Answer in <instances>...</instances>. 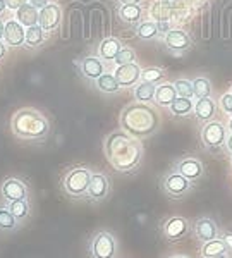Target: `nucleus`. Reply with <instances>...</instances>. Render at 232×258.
<instances>
[{
  "label": "nucleus",
  "mask_w": 232,
  "mask_h": 258,
  "mask_svg": "<svg viewBox=\"0 0 232 258\" xmlns=\"http://www.w3.org/2000/svg\"><path fill=\"white\" fill-rule=\"evenodd\" d=\"M103 153H105L107 162L117 172L129 174L139 169L143 162L144 148L143 141L127 135L122 129L112 131L110 135L103 140Z\"/></svg>",
  "instance_id": "obj_1"
},
{
  "label": "nucleus",
  "mask_w": 232,
  "mask_h": 258,
  "mask_svg": "<svg viewBox=\"0 0 232 258\" xmlns=\"http://www.w3.org/2000/svg\"><path fill=\"white\" fill-rule=\"evenodd\" d=\"M121 129L138 140L151 138L162 127V114L153 103L131 102L119 115Z\"/></svg>",
  "instance_id": "obj_2"
},
{
  "label": "nucleus",
  "mask_w": 232,
  "mask_h": 258,
  "mask_svg": "<svg viewBox=\"0 0 232 258\" xmlns=\"http://www.w3.org/2000/svg\"><path fill=\"white\" fill-rule=\"evenodd\" d=\"M11 131L21 141L43 143L50 136L52 124L41 110L35 107H21L11 117Z\"/></svg>",
  "instance_id": "obj_3"
},
{
  "label": "nucleus",
  "mask_w": 232,
  "mask_h": 258,
  "mask_svg": "<svg viewBox=\"0 0 232 258\" xmlns=\"http://www.w3.org/2000/svg\"><path fill=\"white\" fill-rule=\"evenodd\" d=\"M91 169L86 165H74L62 176L60 179V189L64 191L65 197L72 200H85L88 193Z\"/></svg>",
  "instance_id": "obj_4"
},
{
  "label": "nucleus",
  "mask_w": 232,
  "mask_h": 258,
  "mask_svg": "<svg viewBox=\"0 0 232 258\" xmlns=\"http://www.w3.org/2000/svg\"><path fill=\"white\" fill-rule=\"evenodd\" d=\"M90 258H117L119 241L115 234L107 229H98L90 236L88 241Z\"/></svg>",
  "instance_id": "obj_5"
},
{
  "label": "nucleus",
  "mask_w": 232,
  "mask_h": 258,
  "mask_svg": "<svg viewBox=\"0 0 232 258\" xmlns=\"http://www.w3.org/2000/svg\"><path fill=\"white\" fill-rule=\"evenodd\" d=\"M227 135H229V131H227L225 124L220 122L218 119H213L201 126L200 140H201V145L208 150L210 153H220L223 147H225Z\"/></svg>",
  "instance_id": "obj_6"
},
{
  "label": "nucleus",
  "mask_w": 232,
  "mask_h": 258,
  "mask_svg": "<svg viewBox=\"0 0 232 258\" xmlns=\"http://www.w3.org/2000/svg\"><path fill=\"white\" fill-rule=\"evenodd\" d=\"M193 186H194V182H191L189 179H186L184 176H181V174L176 172V170H171V172H167L160 179L162 193L171 200L186 198L193 191Z\"/></svg>",
  "instance_id": "obj_7"
},
{
  "label": "nucleus",
  "mask_w": 232,
  "mask_h": 258,
  "mask_svg": "<svg viewBox=\"0 0 232 258\" xmlns=\"http://www.w3.org/2000/svg\"><path fill=\"white\" fill-rule=\"evenodd\" d=\"M162 43L165 50L172 53L174 57H182L193 48V38L186 30L182 28H171L164 36H162Z\"/></svg>",
  "instance_id": "obj_8"
},
{
  "label": "nucleus",
  "mask_w": 232,
  "mask_h": 258,
  "mask_svg": "<svg viewBox=\"0 0 232 258\" xmlns=\"http://www.w3.org/2000/svg\"><path fill=\"white\" fill-rule=\"evenodd\" d=\"M189 231H191V224L181 215H172L160 222V234L169 243H177V241L184 239L189 234Z\"/></svg>",
  "instance_id": "obj_9"
},
{
  "label": "nucleus",
  "mask_w": 232,
  "mask_h": 258,
  "mask_svg": "<svg viewBox=\"0 0 232 258\" xmlns=\"http://www.w3.org/2000/svg\"><path fill=\"white\" fill-rule=\"evenodd\" d=\"M30 198V188L21 177H6L0 182V202L2 205H9L18 200Z\"/></svg>",
  "instance_id": "obj_10"
},
{
  "label": "nucleus",
  "mask_w": 232,
  "mask_h": 258,
  "mask_svg": "<svg viewBox=\"0 0 232 258\" xmlns=\"http://www.w3.org/2000/svg\"><path fill=\"white\" fill-rule=\"evenodd\" d=\"M112 191V182L110 177L105 172H93L90 179V186H88V193L86 198L93 203H102L103 200H107L110 197Z\"/></svg>",
  "instance_id": "obj_11"
},
{
  "label": "nucleus",
  "mask_w": 232,
  "mask_h": 258,
  "mask_svg": "<svg viewBox=\"0 0 232 258\" xmlns=\"http://www.w3.org/2000/svg\"><path fill=\"white\" fill-rule=\"evenodd\" d=\"M191 232L200 243H206V241L220 238V227H218V224L212 217H206V215L193 220Z\"/></svg>",
  "instance_id": "obj_12"
},
{
  "label": "nucleus",
  "mask_w": 232,
  "mask_h": 258,
  "mask_svg": "<svg viewBox=\"0 0 232 258\" xmlns=\"http://www.w3.org/2000/svg\"><path fill=\"white\" fill-rule=\"evenodd\" d=\"M172 170L179 172L181 176H184L186 179H189L191 182H196L200 179L205 177L206 169L203 165V162L196 157H182L172 165Z\"/></svg>",
  "instance_id": "obj_13"
},
{
  "label": "nucleus",
  "mask_w": 232,
  "mask_h": 258,
  "mask_svg": "<svg viewBox=\"0 0 232 258\" xmlns=\"http://www.w3.org/2000/svg\"><path fill=\"white\" fill-rule=\"evenodd\" d=\"M141 66L138 62L132 64H124V66H115L114 68V76L117 80L121 90L134 88L139 81H141Z\"/></svg>",
  "instance_id": "obj_14"
},
{
  "label": "nucleus",
  "mask_w": 232,
  "mask_h": 258,
  "mask_svg": "<svg viewBox=\"0 0 232 258\" xmlns=\"http://www.w3.org/2000/svg\"><path fill=\"white\" fill-rule=\"evenodd\" d=\"M80 74L86 81L95 83L103 73H107V64L98 55H86L76 62Z\"/></svg>",
  "instance_id": "obj_15"
},
{
  "label": "nucleus",
  "mask_w": 232,
  "mask_h": 258,
  "mask_svg": "<svg viewBox=\"0 0 232 258\" xmlns=\"http://www.w3.org/2000/svg\"><path fill=\"white\" fill-rule=\"evenodd\" d=\"M62 7L59 4L55 2H50L47 7L40 11V19H38V24L43 28V31L47 33H53L59 30L60 23H62Z\"/></svg>",
  "instance_id": "obj_16"
},
{
  "label": "nucleus",
  "mask_w": 232,
  "mask_h": 258,
  "mask_svg": "<svg viewBox=\"0 0 232 258\" xmlns=\"http://www.w3.org/2000/svg\"><path fill=\"white\" fill-rule=\"evenodd\" d=\"M24 38H26V28L16 18L7 19L4 30V43L11 48H19L24 47Z\"/></svg>",
  "instance_id": "obj_17"
},
{
  "label": "nucleus",
  "mask_w": 232,
  "mask_h": 258,
  "mask_svg": "<svg viewBox=\"0 0 232 258\" xmlns=\"http://www.w3.org/2000/svg\"><path fill=\"white\" fill-rule=\"evenodd\" d=\"M217 109H218V105L212 97L198 98V100H194L193 115L200 124H206L217 117Z\"/></svg>",
  "instance_id": "obj_18"
},
{
  "label": "nucleus",
  "mask_w": 232,
  "mask_h": 258,
  "mask_svg": "<svg viewBox=\"0 0 232 258\" xmlns=\"http://www.w3.org/2000/svg\"><path fill=\"white\" fill-rule=\"evenodd\" d=\"M122 47H124V43L117 38V36H107V38H103L100 43H98L97 55L100 57L107 66L114 64V59L117 57L119 50Z\"/></svg>",
  "instance_id": "obj_19"
},
{
  "label": "nucleus",
  "mask_w": 232,
  "mask_h": 258,
  "mask_svg": "<svg viewBox=\"0 0 232 258\" xmlns=\"http://www.w3.org/2000/svg\"><path fill=\"white\" fill-rule=\"evenodd\" d=\"M117 16L122 23L129 24V26H136L144 19V9L141 4H127V6H119Z\"/></svg>",
  "instance_id": "obj_20"
},
{
  "label": "nucleus",
  "mask_w": 232,
  "mask_h": 258,
  "mask_svg": "<svg viewBox=\"0 0 232 258\" xmlns=\"http://www.w3.org/2000/svg\"><path fill=\"white\" fill-rule=\"evenodd\" d=\"M176 98H177V93L172 83H160V85H157L153 105L160 107V109H169V105H171Z\"/></svg>",
  "instance_id": "obj_21"
},
{
  "label": "nucleus",
  "mask_w": 232,
  "mask_h": 258,
  "mask_svg": "<svg viewBox=\"0 0 232 258\" xmlns=\"http://www.w3.org/2000/svg\"><path fill=\"white\" fill-rule=\"evenodd\" d=\"M134 33L139 40L143 41H153V40H160L162 35H160V30H159V23L153 19H143L139 24L134 26Z\"/></svg>",
  "instance_id": "obj_22"
},
{
  "label": "nucleus",
  "mask_w": 232,
  "mask_h": 258,
  "mask_svg": "<svg viewBox=\"0 0 232 258\" xmlns=\"http://www.w3.org/2000/svg\"><path fill=\"white\" fill-rule=\"evenodd\" d=\"M148 16L150 19L162 23V21L172 19V2L171 0H153L148 7Z\"/></svg>",
  "instance_id": "obj_23"
},
{
  "label": "nucleus",
  "mask_w": 232,
  "mask_h": 258,
  "mask_svg": "<svg viewBox=\"0 0 232 258\" xmlns=\"http://www.w3.org/2000/svg\"><path fill=\"white\" fill-rule=\"evenodd\" d=\"M174 117H189L194 110V98L177 97L167 109Z\"/></svg>",
  "instance_id": "obj_24"
},
{
  "label": "nucleus",
  "mask_w": 232,
  "mask_h": 258,
  "mask_svg": "<svg viewBox=\"0 0 232 258\" xmlns=\"http://www.w3.org/2000/svg\"><path fill=\"white\" fill-rule=\"evenodd\" d=\"M45 41H47V33L43 31V28H41L40 24L26 28V38H24V47L26 48H30V50L40 48Z\"/></svg>",
  "instance_id": "obj_25"
},
{
  "label": "nucleus",
  "mask_w": 232,
  "mask_h": 258,
  "mask_svg": "<svg viewBox=\"0 0 232 258\" xmlns=\"http://www.w3.org/2000/svg\"><path fill=\"white\" fill-rule=\"evenodd\" d=\"M95 88H97L100 93L103 95H115L121 91V86H119L117 80H115L114 73H103L97 81H95Z\"/></svg>",
  "instance_id": "obj_26"
},
{
  "label": "nucleus",
  "mask_w": 232,
  "mask_h": 258,
  "mask_svg": "<svg viewBox=\"0 0 232 258\" xmlns=\"http://www.w3.org/2000/svg\"><path fill=\"white\" fill-rule=\"evenodd\" d=\"M155 90H157V85H153V83L139 81L138 85L132 88V97H134V102L153 103V98H155Z\"/></svg>",
  "instance_id": "obj_27"
},
{
  "label": "nucleus",
  "mask_w": 232,
  "mask_h": 258,
  "mask_svg": "<svg viewBox=\"0 0 232 258\" xmlns=\"http://www.w3.org/2000/svg\"><path fill=\"white\" fill-rule=\"evenodd\" d=\"M16 19H18L24 28L35 26V24H38L40 11L35 9L31 4H26V6H23L21 9L16 11Z\"/></svg>",
  "instance_id": "obj_28"
},
{
  "label": "nucleus",
  "mask_w": 232,
  "mask_h": 258,
  "mask_svg": "<svg viewBox=\"0 0 232 258\" xmlns=\"http://www.w3.org/2000/svg\"><path fill=\"white\" fill-rule=\"evenodd\" d=\"M7 209L11 210V214L14 215L16 220L19 224H24L31 215V203H30V198L26 200H18V202H12L7 205Z\"/></svg>",
  "instance_id": "obj_29"
},
{
  "label": "nucleus",
  "mask_w": 232,
  "mask_h": 258,
  "mask_svg": "<svg viewBox=\"0 0 232 258\" xmlns=\"http://www.w3.org/2000/svg\"><path fill=\"white\" fill-rule=\"evenodd\" d=\"M193 81V93H194V100L198 98H208L213 95V85L212 80L208 76H196Z\"/></svg>",
  "instance_id": "obj_30"
},
{
  "label": "nucleus",
  "mask_w": 232,
  "mask_h": 258,
  "mask_svg": "<svg viewBox=\"0 0 232 258\" xmlns=\"http://www.w3.org/2000/svg\"><path fill=\"white\" fill-rule=\"evenodd\" d=\"M223 253H227V248H225V244H223V241L220 238L206 241V243H201V249H200L201 258H212V256H217V255H223Z\"/></svg>",
  "instance_id": "obj_31"
},
{
  "label": "nucleus",
  "mask_w": 232,
  "mask_h": 258,
  "mask_svg": "<svg viewBox=\"0 0 232 258\" xmlns=\"http://www.w3.org/2000/svg\"><path fill=\"white\" fill-rule=\"evenodd\" d=\"M19 226L21 224L16 220L14 215L11 214L7 205L0 207V232H14Z\"/></svg>",
  "instance_id": "obj_32"
},
{
  "label": "nucleus",
  "mask_w": 232,
  "mask_h": 258,
  "mask_svg": "<svg viewBox=\"0 0 232 258\" xmlns=\"http://www.w3.org/2000/svg\"><path fill=\"white\" fill-rule=\"evenodd\" d=\"M167 78V71L164 68H157V66H151V68H143L141 69V81L144 83H153V85H160L162 81Z\"/></svg>",
  "instance_id": "obj_33"
},
{
  "label": "nucleus",
  "mask_w": 232,
  "mask_h": 258,
  "mask_svg": "<svg viewBox=\"0 0 232 258\" xmlns=\"http://www.w3.org/2000/svg\"><path fill=\"white\" fill-rule=\"evenodd\" d=\"M174 88H176L177 97H186V98H194L193 93V81L188 78H179V80L172 81Z\"/></svg>",
  "instance_id": "obj_34"
},
{
  "label": "nucleus",
  "mask_w": 232,
  "mask_h": 258,
  "mask_svg": "<svg viewBox=\"0 0 232 258\" xmlns=\"http://www.w3.org/2000/svg\"><path fill=\"white\" fill-rule=\"evenodd\" d=\"M136 59H138V55H136V50L127 47V45H124V47L119 50L117 57L114 59V68H115V66L132 64V62H136Z\"/></svg>",
  "instance_id": "obj_35"
},
{
  "label": "nucleus",
  "mask_w": 232,
  "mask_h": 258,
  "mask_svg": "<svg viewBox=\"0 0 232 258\" xmlns=\"http://www.w3.org/2000/svg\"><path fill=\"white\" fill-rule=\"evenodd\" d=\"M217 105L223 114H227L230 117L232 115V93L230 91H225V93H222L220 97H218Z\"/></svg>",
  "instance_id": "obj_36"
},
{
  "label": "nucleus",
  "mask_w": 232,
  "mask_h": 258,
  "mask_svg": "<svg viewBox=\"0 0 232 258\" xmlns=\"http://www.w3.org/2000/svg\"><path fill=\"white\" fill-rule=\"evenodd\" d=\"M28 2H30V0H6V4H7V11L16 12L18 9H21V7H23V6H26Z\"/></svg>",
  "instance_id": "obj_37"
},
{
  "label": "nucleus",
  "mask_w": 232,
  "mask_h": 258,
  "mask_svg": "<svg viewBox=\"0 0 232 258\" xmlns=\"http://www.w3.org/2000/svg\"><path fill=\"white\" fill-rule=\"evenodd\" d=\"M220 239L223 241V244H225L227 253L232 255V231H227V232H223V234H220Z\"/></svg>",
  "instance_id": "obj_38"
},
{
  "label": "nucleus",
  "mask_w": 232,
  "mask_h": 258,
  "mask_svg": "<svg viewBox=\"0 0 232 258\" xmlns=\"http://www.w3.org/2000/svg\"><path fill=\"white\" fill-rule=\"evenodd\" d=\"M50 2H52V0H30V2H28V4H31V6L35 7V9L41 11V9H43V7H47Z\"/></svg>",
  "instance_id": "obj_39"
},
{
  "label": "nucleus",
  "mask_w": 232,
  "mask_h": 258,
  "mask_svg": "<svg viewBox=\"0 0 232 258\" xmlns=\"http://www.w3.org/2000/svg\"><path fill=\"white\" fill-rule=\"evenodd\" d=\"M7 52H9V47L4 43V40H0V60H4L7 57Z\"/></svg>",
  "instance_id": "obj_40"
},
{
  "label": "nucleus",
  "mask_w": 232,
  "mask_h": 258,
  "mask_svg": "<svg viewBox=\"0 0 232 258\" xmlns=\"http://www.w3.org/2000/svg\"><path fill=\"white\" fill-rule=\"evenodd\" d=\"M223 150H225L229 155H232V133H229L227 135V140H225V147H223Z\"/></svg>",
  "instance_id": "obj_41"
},
{
  "label": "nucleus",
  "mask_w": 232,
  "mask_h": 258,
  "mask_svg": "<svg viewBox=\"0 0 232 258\" xmlns=\"http://www.w3.org/2000/svg\"><path fill=\"white\" fill-rule=\"evenodd\" d=\"M119 6H127V4H143V0H117Z\"/></svg>",
  "instance_id": "obj_42"
},
{
  "label": "nucleus",
  "mask_w": 232,
  "mask_h": 258,
  "mask_svg": "<svg viewBox=\"0 0 232 258\" xmlns=\"http://www.w3.org/2000/svg\"><path fill=\"white\" fill-rule=\"evenodd\" d=\"M7 12V4H6V0H0V18H2L4 14Z\"/></svg>",
  "instance_id": "obj_43"
},
{
  "label": "nucleus",
  "mask_w": 232,
  "mask_h": 258,
  "mask_svg": "<svg viewBox=\"0 0 232 258\" xmlns=\"http://www.w3.org/2000/svg\"><path fill=\"white\" fill-rule=\"evenodd\" d=\"M4 30H6V21L0 18V40H4Z\"/></svg>",
  "instance_id": "obj_44"
},
{
  "label": "nucleus",
  "mask_w": 232,
  "mask_h": 258,
  "mask_svg": "<svg viewBox=\"0 0 232 258\" xmlns=\"http://www.w3.org/2000/svg\"><path fill=\"white\" fill-rule=\"evenodd\" d=\"M167 258H191V256H188V255H181V253H176V255H171V256H167Z\"/></svg>",
  "instance_id": "obj_45"
},
{
  "label": "nucleus",
  "mask_w": 232,
  "mask_h": 258,
  "mask_svg": "<svg viewBox=\"0 0 232 258\" xmlns=\"http://www.w3.org/2000/svg\"><path fill=\"white\" fill-rule=\"evenodd\" d=\"M225 127H227V131H229V133H232V115H230V117H229V122L225 124Z\"/></svg>",
  "instance_id": "obj_46"
},
{
  "label": "nucleus",
  "mask_w": 232,
  "mask_h": 258,
  "mask_svg": "<svg viewBox=\"0 0 232 258\" xmlns=\"http://www.w3.org/2000/svg\"><path fill=\"white\" fill-rule=\"evenodd\" d=\"M212 258H232V255H229V253H223V255H217V256H212Z\"/></svg>",
  "instance_id": "obj_47"
},
{
  "label": "nucleus",
  "mask_w": 232,
  "mask_h": 258,
  "mask_svg": "<svg viewBox=\"0 0 232 258\" xmlns=\"http://www.w3.org/2000/svg\"><path fill=\"white\" fill-rule=\"evenodd\" d=\"M229 91H230V93H232V85H230V90H229Z\"/></svg>",
  "instance_id": "obj_48"
},
{
  "label": "nucleus",
  "mask_w": 232,
  "mask_h": 258,
  "mask_svg": "<svg viewBox=\"0 0 232 258\" xmlns=\"http://www.w3.org/2000/svg\"><path fill=\"white\" fill-rule=\"evenodd\" d=\"M230 165H232V155H230Z\"/></svg>",
  "instance_id": "obj_49"
}]
</instances>
